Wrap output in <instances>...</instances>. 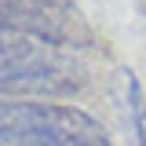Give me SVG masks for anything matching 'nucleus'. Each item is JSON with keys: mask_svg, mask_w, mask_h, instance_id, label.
I'll list each match as a JSON object with an SVG mask.
<instances>
[{"mask_svg": "<svg viewBox=\"0 0 146 146\" xmlns=\"http://www.w3.org/2000/svg\"><path fill=\"white\" fill-rule=\"evenodd\" d=\"M84 80H88L84 66L62 48H51L33 36L0 33V91L4 95L62 99L80 91Z\"/></svg>", "mask_w": 146, "mask_h": 146, "instance_id": "nucleus-1", "label": "nucleus"}, {"mask_svg": "<svg viewBox=\"0 0 146 146\" xmlns=\"http://www.w3.org/2000/svg\"><path fill=\"white\" fill-rule=\"evenodd\" d=\"M0 146H113V139L77 106L0 102Z\"/></svg>", "mask_w": 146, "mask_h": 146, "instance_id": "nucleus-2", "label": "nucleus"}, {"mask_svg": "<svg viewBox=\"0 0 146 146\" xmlns=\"http://www.w3.org/2000/svg\"><path fill=\"white\" fill-rule=\"evenodd\" d=\"M0 33L33 36L51 48H88L95 40L80 11L62 0H0Z\"/></svg>", "mask_w": 146, "mask_h": 146, "instance_id": "nucleus-3", "label": "nucleus"}, {"mask_svg": "<svg viewBox=\"0 0 146 146\" xmlns=\"http://www.w3.org/2000/svg\"><path fill=\"white\" fill-rule=\"evenodd\" d=\"M128 113H131V139L135 146H146V95L135 73H128Z\"/></svg>", "mask_w": 146, "mask_h": 146, "instance_id": "nucleus-4", "label": "nucleus"}]
</instances>
